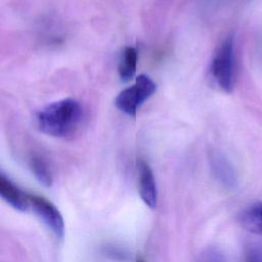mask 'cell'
Segmentation results:
<instances>
[{
  "label": "cell",
  "instance_id": "cell-4",
  "mask_svg": "<svg viewBox=\"0 0 262 262\" xmlns=\"http://www.w3.org/2000/svg\"><path fill=\"white\" fill-rule=\"evenodd\" d=\"M29 198L34 212L58 238H61L64 233V223L58 209L42 195L29 193Z\"/></svg>",
  "mask_w": 262,
  "mask_h": 262
},
{
  "label": "cell",
  "instance_id": "cell-7",
  "mask_svg": "<svg viewBox=\"0 0 262 262\" xmlns=\"http://www.w3.org/2000/svg\"><path fill=\"white\" fill-rule=\"evenodd\" d=\"M210 163L215 177L220 183L228 188H233L236 185V174L230 162L220 151H212Z\"/></svg>",
  "mask_w": 262,
  "mask_h": 262
},
{
  "label": "cell",
  "instance_id": "cell-9",
  "mask_svg": "<svg viewBox=\"0 0 262 262\" xmlns=\"http://www.w3.org/2000/svg\"><path fill=\"white\" fill-rule=\"evenodd\" d=\"M137 67V50L132 46H127L124 48L121 59L119 62V76L122 81L126 82L131 80L135 73Z\"/></svg>",
  "mask_w": 262,
  "mask_h": 262
},
{
  "label": "cell",
  "instance_id": "cell-10",
  "mask_svg": "<svg viewBox=\"0 0 262 262\" xmlns=\"http://www.w3.org/2000/svg\"><path fill=\"white\" fill-rule=\"evenodd\" d=\"M30 168L36 179L45 187H50L53 182L51 171L47 163L39 156H32L29 162Z\"/></svg>",
  "mask_w": 262,
  "mask_h": 262
},
{
  "label": "cell",
  "instance_id": "cell-1",
  "mask_svg": "<svg viewBox=\"0 0 262 262\" xmlns=\"http://www.w3.org/2000/svg\"><path fill=\"white\" fill-rule=\"evenodd\" d=\"M83 111L80 103L73 98L54 101L36 116L38 129L49 136L66 138L78 130L82 121Z\"/></svg>",
  "mask_w": 262,
  "mask_h": 262
},
{
  "label": "cell",
  "instance_id": "cell-5",
  "mask_svg": "<svg viewBox=\"0 0 262 262\" xmlns=\"http://www.w3.org/2000/svg\"><path fill=\"white\" fill-rule=\"evenodd\" d=\"M137 172L138 193L148 208L155 209L158 204V188L152 170L144 160H138Z\"/></svg>",
  "mask_w": 262,
  "mask_h": 262
},
{
  "label": "cell",
  "instance_id": "cell-3",
  "mask_svg": "<svg viewBox=\"0 0 262 262\" xmlns=\"http://www.w3.org/2000/svg\"><path fill=\"white\" fill-rule=\"evenodd\" d=\"M211 73L218 86L230 93L233 88V38L226 37L217 48L211 64Z\"/></svg>",
  "mask_w": 262,
  "mask_h": 262
},
{
  "label": "cell",
  "instance_id": "cell-8",
  "mask_svg": "<svg viewBox=\"0 0 262 262\" xmlns=\"http://www.w3.org/2000/svg\"><path fill=\"white\" fill-rule=\"evenodd\" d=\"M241 225L248 231L262 235V203H256L239 215Z\"/></svg>",
  "mask_w": 262,
  "mask_h": 262
},
{
  "label": "cell",
  "instance_id": "cell-12",
  "mask_svg": "<svg viewBox=\"0 0 262 262\" xmlns=\"http://www.w3.org/2000/svg\"><path fill=\"white\" fill-rule=\"evenodd\" d=\"M196 262H226L222 253L215 249H210L204 252Z\"/></svg>",
  "mask_w": 262,
  "mask_h": 262
},
{
  "label": "cell",
  "instance_id": "cell-6",
  "mask_svg": "<svg viewBox=\"0 0 262 262\" xmlns=\"http://www.w3.org/2000/svg\"><path fill=\"white\" fill-rule=\"evenodd\" d=\"M0 195L15 210L25 212L31 207L29 193L18 188L3 173L0 174Z\"/></svg>",
  "mask_w": 262,
  "mask_h": 262
},
{
  "label": "cell",
  "instance_id": "cell-11",
  "mask_svg": "<svg viewBox=\"0 0 262 262\" xmlns=\"http://www.w3.org/2000/svg\"><path fill=\"white\" fill-rule=\"evenodd\" d=\"M245 262H262V244H254L248 247Z\"/></svg>",
  "mask_w": 262,
  "mask_h": 262
},
{
  "label": "cell",
  "instance_id": "cell-2",
  "mask_svg": "<svg viewBox=\"0 0 262 262\" xmlns=\"http://www.w3.org/2000/svg\"><path fill=\"white\" fill-rule=\"evenodd\" d=\"M156 83L146 75H139L135 82L122 90L115 99L116 106L130 117H136L138 107L156 92Z\"/></svg>",
  "mask_w": 262,
  "mask_h": 262
},
{
  "label": "cell",
  "instance_id": "cell-13",
  "mask_svg": "<svg viewBox=\"0 0 262 262\" xmlns=\"http://www.w3.org/2000/svg\"><path fill=\"white\" fill-rule=\"evenodd\" d=\"M135 262H145V261H144V259H143V257L141 255H137Z\"/></svg>",
  "mask_w": 262,
  "mask_h": 262
}]
</instances>
